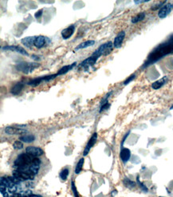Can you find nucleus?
Returning <instances> with one entry per match:
<instances>
[{
  "label": "nucleus",
  "mask_w": 173,
  "mask_h": 197,
  "mask_svg": "<svg viewBox=\"0 0 173 197\" xmlns=\"http://www.w3.org/2000/svg\"><path fill=\"white\" fill-rule=\"evenodd\" d=\"M74 31H75V26L74 25H70L67 28H65L61 33L62 38L63 39L70 38L74 34Z\"/></svg>",
  "instance_id": "13"
},
{
  "label": "nucleus",
  "mask_w": 173,
  "mask_h": 197,
  "mask_svg": "<svg viewBox=\"0 0 173 197\" xmlns=\"http://www.w3.org/2000/svg\"><path fill=\"white\" fill-rule=\"evenodd\" d=\"M112 94H113V92H112V91H110L109 93H108V94L105 95V97L102 98L101 101V105H104V104L107 103V102H108V99L109 98V97L111 96Z\"/></svg>",
  "instance_id": "29"
},
{
  "label": "nucleus",
  "mask_w": 173,
  "mask_h": 197,
  "mask_svg": "<svg viewBox=\"0 0 173 197\" xmlns=\"http://www.w3.org/2000/svg\"><path fill=\"white\" fill-rule=\"evenodd\" d=\"M160 197H164V196H160Z\"/></svg>",
  "instance_id": "40"
},
{
  "label": "nucleus",
  "mask_w": 173,
  "mask_h": 197,
  "mask_svg": "<svg viewBox=\"0 0 173 197\" xmlns=\"http://www.w3.org/2000/svg\"><path fill=\"white\" fill-rule=\"evenodd\" d=\"M172 10V4H171V3L165 4L163 7H161L160 9L159 10L158 17L160 19H165L170 14Z\"/></svg>",
  "instance_id": "7"
},
{
  "label": "nucleus",
  "mask_w": 173,
  "mask_h": 197,
  "mask_svg": "<svg viewBox=\"0 0 173 197\" xmlns=\"http://www.w3.org/2000/svg\"><path fill=\"white\" fill-rule=\"evenodd\" d=\"M36 36H31V37H26V38H22L21 40V42L23 44V46H25L27 48H31V47L34 46V41H35Z\"/></svg>",
  "instance_id": "18"
},
{
  "label": "nucleus",
  "mask_w": 173,
  "mask_h": 197,
  "mask_svg": "<svg viewBox=\"0 0 173 197\" xmlns=\"http://www.w3.org/2000/svg\"><path fill=\"white\" fill-rule=\"evenodd\" d=\"M58 77V74H51V75H47L44 76L43 77V81H46V82H49V81H52L54 78H56Z\"/></svg>",
  "instance_id": "28"
},
{
  "label": "nucleus",
  "mask_w": 173,
  "mask_h": 197,
  "mask_svg": "<svg viewBox=\"0 0 173 197\" xmlns=\"http://www.w3.org/2000/svg\"><path fill=\"white\" fill-rule=\"evenodd\" d=\"M76 65H77V62H74V63H72L71 65H66V66H62V68H61V69H59L58 71L57 74H58V76L65 74L66 73H68L69 71H70L71 69H73V68H74V66H76Z\"/></svg>",
  "instance_id": "20"
},
{
  "label": "nucleus",
  "mask_w": 173,
  "mask_h": 197,
  "mask_svg": "<svg viewBox=\"0 0 173 197\" xmlns=\"http://www.w3.org/2000/svg\"><path fill=\"white\" fill-rule=\"evenodd\" d=\"M2 50L17 52V53H20V54H22L23 56H29L30 55L26 50H25L22 47L19 46H6L2 47Z\"/></svg>",
  "instance_id": "8"
},
{
  "label": "nucleus",
  "mask_w": 173,
  "mask_h": 197,
  "mask_svg": "<svg viewBox=\"0 0 173 197\" xmlns=\"http://www.w3.org/2000/svg\"><path fill=\"white\" fill-rule=\"evenodd\" d=\"M24 87V83L22 81H19L18 83H16L10 89V93L13 95H19L22 92V89Z\"/></svg>",
  "instance_id": "17"
},
{
  "label": "nucleus",
  "mask_w": 173,
  "mask_h": 197,
  "mask_svg": "<svg viewBox=\"0 0 173 197\" xmlns=\"http://www.w3.org/2000/svg\"><path fill=\"white\" fill-rule=\"evenodd\" d=\"M26 153L35 157H41L44 154L43 150L42 148L38 147H34V146H29V147L26 148Z\"/></svg>",
  "instance_id": "9"
},
{
  "label": "nucleus",
  "mask_w": 173,
  "mask_h": 197,
  "mask_svg": "<svg viewBox=\"0 0 173 197\" xmlns=\"http://www.w3.org/2000/svg\"><path fill=\"white\" fill-rule=\"evenodd\" d=\"M13 148H14L15 149H17V150L23 148V143H22V141H15L14 144H13Z\"/></svg>",
  "instance_id": "27"
},
{
  "label": "nucleus",
  "mask_w": 173,
  "mask_h": 197,
  "mask_svg": "<svg viewBox=\"0 0 173 197\" xmlns=\"http://www.w3.org/2000/svg\"><path fill=\"white\" fill-rule=\"evenodd\" d=\"M13 176L15 177L19 181H26V180H34L35 175L31 174L29 172H24V171H19V170H15L13 172Z\"/></svg>",
  "instance_id": "5"
},
{
  "label": "nucleus",
  "mask_w": 173,
  "mask_h": 197,
  "mask_svg": "<svg viewBox=\"0 0 173 197\" xmlns=\"http://www.w3.org/2000/svg\"><path fill=\"white\" fill-rule=\"evenodd\" d=\"M173 53V35L167 41L164 43L159 45L156 48H155L153 51L148 55V60L145 62V65H150L156 62L158 60L167 54Z\"/></svg>",
  "instance_id": "1"
},
{
  "label": "nucleus",
  "mask_w": 173,
  "mask_h": 197,
  "mask_svg": "<svg viewBox=\"0 0 173 197\" xmlns=\"http://www.w3.org/2000/svg\"><path fill=\"white\" fill-rule=\"evenodd\" d=\"M69 169L67 168L62 169V171L60 172V173H59V176H60L61 180H65L67 179V176L69 175Z\"/></svg>",
  "instance_id": "26"
},
{
  "label": "nucleus",
  "mask_w": 173,
  "mask_h": 197,
  "mask_svg": "<svg viewBox=\"0 0 173 197\" xmlns=\"http://www.w3.org/2000/svg\"><path fill=\"white\" fill-rule=\"evenodd\" d=\"M129 132H128V133H127V134L125 135V136H124V137L123 138V141H122V143H121V145H123L124 142V141H125V139H126L127 137H128V136H129Z\"/></svg>",
  "instance_id": "36"
},
{
  "label": "nucleus",
  "mask_w": 173,
  "mask_h": 197,
  "mask_svg": "<svg viewBox=\"0 0 173 197\" xmlns=\"http://www.w3.org/2000/svg\"><path fill=\"white\" fill-rule=\"evenodd\" d=\"M123 183L125 187H127L128 188H130V189H132V188L136 187V183L132 181L131 180H129V178H127V177H125V178L124 179Z\"/></svg>",
  "instance_id": "24"
},
{
  "label": "nucleus",
  "mask_w": 173,
  "mask_h": 197,
  "mask_svg": "<svg viewBox=\"0 0 173 197\" xmlns=\"http://www.w3.org/2000/svg\"><path fill=\"white\" fill-rule=\"evenodd\" d=\"M109 107H110V104L108 103V102L104 104V105H102L101 106V109H100V110H99V113H102L103 111L108 110Z\"/></svg>",
  "instance_id": "32"
},
{
  "label": "nucleus",
  "mask_w": 173,
  "mask_h": 197,
  "mask_svg": "<svg viewBox=\"0 0 173 197\" xmlns=\"http://www.w3.org/2000/svg\"><path fill=\"white\" fill-rule=\"evenodd\" d=\"M37 159L38 157H33V156H31V155L26 153L20 154L15 160L14 165L16 168V170L31 172H30V168Z\"/></svg>",
  "instance_id": "2"
},
{
  "label": "nucleus",
  "mask_w": 173,
  "mask_h": 197,
  "mask_svg": "<svg viewBox=\"0 0 173 197\" xmlns=\"http://www.w3.org/2000/svg\"><path fill=\"white\" fill-rule=\"evenodd\" d=\"M170 110H173V105H172V106H171Z\"/></svg>",
  "instance_id": "38"
},
{
  "label": "nucleus",
  "mask_w": 173,
  "mask_h": 197,
  "mask_svg": "<svg viewBox=\"0 0 173 197\" xmlns=\"http://www.w3.org/2000/svg\"><path fill=\"white\" fill-rule=\"evenodd\" d=\"M125 38V31H121L119 34H118L117 36H116V38L114 39V42H113V46L115 48H120L121 46V45L123 43L124 39Z\"/></svg>",
  "instance_id": "14"
},
{
  "label": "nucleus",
  "mask_w": 173,
  "mask_h": 197,
  "mask_svg": "<svg viewBox=\"0 0 173 197\" xmlns=\"http://www.w3.org/2000/svg\"><path fill=\"white\" fill-rule=\"evenodd\" d=\"M94 44H95V41L94 40L85 41V42H83L81 43L78 44L77 46L74 48V51H77V50H82V49H85V48H87V47L92 46Z\"/></svg>",
  "instance_id": "19"
},
{
  "label": "nucleus",
  "mask_w": 173,
  "mask_h": 197,
  "mask_svg": "<svg viewBox=\"0 0 173 197\" xmlns=\"http://www.w3.org/2000/svg\"><path fill=\"white\" fill-rule=\"evenodd\" d=\"M84 162H85L84 158H81V159L79 160V161L77 162V165H76V168H75V171H74L76 174H79L81 172V171L82 170V168H83L84 165Z\"/></svg>",
  "instance_id": "25"
},
{
  "label": "nucleus",
  "mask_w": 173,
  "mask_h": 197,
  "mask_svg": "<svg viewBox=\"0 0 173 197\" xmlns=\"http://www.w3.org/2000/svg\"><path fill=\"white\" fill-rule=\"evenodd\" d=\"M116 194H117V191H116V190H113V191H112L111 195L113 196H114Z\"/></svg>",
  "instance_id": "37"
},
{
  "label": "nucleus",
  "mask_w": 173,
  "mask_h": 197,
  "mask_svg": "<svg viewBox=\"0 0 173 197\" xmlns=\"http://www.w3.org/2000/svg\"><path fill=\"white\" fill-rule=\"evenodd\" d=\"M168 81V77L167 76H164L162 78H160V80H157V81H154L152 84H151V88L153 89H160L161 87H163L164 85L166 84Z\"/></svg>",
  "instance_id": "15"
},
{
  "label": "nucleus",
  "mask_w": 173,
  "mask_h": 197,
  "mask_svg": "<svg viewBox=\"0 0 173 197\" xmlns=\"http://www.w3.org/2000/svg\"><path fill=\"white\" fill-rule=\"evenodd\" d=\"M135 78H136V74H132V75H130L129 77V78H127L126 80H125V81H124L123 84L124 85H128V84H129L131 81H133V80L135 79Z\"/></svg>",
  "instance_id": "30"
},
{
  "label": "nucleus",
  "mask_w": 173,
  "mask_h": 197,
  "mask_svg": "<svg viewBox=\"0 0 173 197\" xmlns=\"http://www.w3.org/2000/svg\"><path fill=\"white\" fill-rule=\"evenodd\" d=\"M113 43L112 42H107L105 43L102 44L93 53V55L97 57L100 58L101 56H107L109 53H112L113 50Z\"/></svg>",
  "instance_id": "3"
},
{
  "label": "nucleus",
  "mask_w": 173,
  "mask_h": 197,
  "mask_svg": "<svg viewBox=\"0 0 173 197\" xmlns=\"http://www.w3.org/2000/svg\"><path fill=\"white\" fill-rule=\"evenodd\" d=\"M130 157H131V151L127 148H123L120 153V158L122 160V162L124 164L127 163L129 160Z\"/></svg>",
  "instance_id": "16"
},
{
  "label": "nucleus",
  "mask_w": 173,
  "mask_h": 197,
  "mask_svg": "<svg viewBox=\"0 0 173 197\" xmlns=\"http://www.w3.org/2000/svg\"><path fill=\"white\" fill-rule=\"evenodd\" d=\"M145 18V13L140 12V14H138L137 15H136L135 17H133L131 21H132L133 23H137V22H140V21L144 20Z\"/></svg>",
  "instance_id": "23"
},
{
  "label": "nucleus",
  "mask_w": 173,
  "mask_h": 197,
  "mask_svg": "<svg viewBox=\"0 0 173 197\" xmlns=\"http://www.w3.org/2000/svg\"><path fill=\"white\" fill-rule=\"evenodd\" d=\"M97 132H94L93 136H92L91 138H90V140L89 141V142H88V144H86V146L85 148V149H84L83 152L84 157H85V156L88 155V153H90V149L92 148V147H93V145L95 144V143L97 142Z\"/></svg>",
  "instance_id": "12"
},
{
  "label": "nucleus",
  "mask_w": 173,
  "mask_h": 197,
  "mask_svg": "<svg viewBox=\"0 0 173 197\" xmlns=\"http://www.w3.org/2000/svg\"><path fill=\"white\" fill-rule=\"evenodd\" d=\"M26 130L19 127H14V126H8L5 128V132L8 135H16V134H24L26 132Z\"/></svg>",
  "instance_id": "11"
},
{
  "label": "nucleus",
  "mask_w": 173,
  "mask_h": 197,
  "mask_svg": "<svg viewBox=\"0 0 173 197\" xmlns=\"http://www.w3.org/2000/svg\"><path fill=\"white\" fill-rule=\"evenodd\" d=\"M146 2H148V1H134V3L135 4H139V3H146Z\"/></svg>",
  "instance_id": "35"
},
{
  "label": "nucleus",
  "mask_w": 173,
  "mask_h": 197,
  "mask_svg": "<svg viewBox=\"0 0 173 197\" xmlns=\"http://www.w3.org/2000/svg\"><path fill=\"white\" fill-rule=\"evenodd\" d=\"M98 59H99L98 58L93 56V54H92L91 56L89 57V58H86V59H85L81 63L80 67H83L85 69H88V68L90 67V66L95 65V63L97 62V60Z\"/></svg>",
  "instance_id": "10"
},
{
  "label": "nucleus",
  "mask_w": 173,
  "mask_h": 197,
  "mask_svg": "<svg viewBox=\"0 0 173 197\" xmlns=\"http://www.w3.org/2000/svg\"><path fill=\"white\" fill-rule=\"evenodd\" d=\"M50 44H51V39L47 36H42V35L36 36L34 41V46L38 49H42L44 47L48 46Z\"/></svg>",
  "instance_id": "6"
},
{
  "label": "nucleus",
  "mask_w": 173,
  "mask_h": 197,
  "mask_svg": "<svg viewBox=\"0 0 173 197\" xmlns=\"http://www.w3.org/2000/svg\"><path fill=\"white\" fill-rule=\"evenodd\" d=\"M42 12H43V10L41 9L39 10L38 12L35 13V15H34V17L36 18V19H39V18H41V16H42Z\"/></svg>",
  "instance_id": "34"
},
{
  "label": "nucleus",
  "mask_w": 173,
  "mask_h": 197,
  "mask_svg": "<svg viewBox=\"0 0 173 197\" xmlns=\"http://www.w3.org/2000/svg\"><path fill=\"white\" fill-rule=\"evenodd\" d=\"M172 10H173V3H172Z\"/></svg>",
  "instance_id": "39"
},
{
  "label": "nucleus",
  "mask_w": 173,
  "mask_h": 197,
  "mask_svg": "<svg viewBox=\"0 0 173 197\" xmlns=\"http://www.w3.org/2000/svg\"><path fill=\"white\" fill-rule=\"evenodd\" d=\"M136 180H137V184H138V185H139V186H140V188H142L143 191H148V188H147V187H146V186H145V185H143L142 183H141V182L140 181L139 177H137V178H136Z\"/></svg>",
  "instance_id": "33"
},
{
  "label": "nucleus",
  "mask_w": 173,
  "mask_h": 197,
  "mask_svg": "<svg viewBox=\"0 0 173 197\" xmlns=\"http://www.w3.org/2000/svg\"><path fill=\"white\" fill-rule=\"evenodd\" d=\"M19 140L24 143H31L35 140V137L34 135L28 134V135H23L22 137H19Z\"/></svg>",
  "instance_id": "21"
},
{
  "label": "nucleus",
  "mask_w": 173,
  "mask_h": 197,
  "mask_svg": "<svg viewBox=\"0 0 173 197\" xmlns=\"http://www.w3.org/2000/svg\"><path fill=\"white\" fill-rule=\"evenodd\" d=\"M43 81V77H38V78H34L31 80V81H28L27 84L31 86H33V87H36L38 85H40Z\"/></svg>",
  "instance_id": "22"
},
{
  "label": "nucleus",
  "mask_w": 173,
  "mask_h": 197,
  "mask_svg": "<svg viewBox=\"0 0 173 197\" xmlns=\"http://www.w3.org/2000/svg\"><path fill=\"white\" fill-rule=\"evenodd\" d=\"M71 188H72V191H73V192H74V197H80L79 196V193H78V191H77L76 186H75V185H74V181L71 182Z\"/></svg>",
  "instance_id": "31"
},
{
  "label": "nucleus",
  "mask_w": 173,
  "mask_h": 197,
  "mask_svg": "<svg viewBox=\"0 0 173 197\" xmlns=\"http://www.w3.org/2000/svg\"><path fill=\"white\" fill-rule=\"evenodd\" d=\"M40 66V64L38 62H19L15 66V68L17 70L21 71L25 74H29L34 71V69H36Z\"/></svg>",
  "instance_id": "4"
}]
</instances>
